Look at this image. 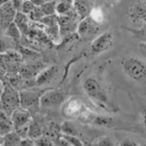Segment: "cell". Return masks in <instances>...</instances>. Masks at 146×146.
<instances>
[{
    "label": "cell",
    "mask_w": 146,
    "mask_h": 146,
    "mask_svg": "<svg viewBox=\"0 0 146 146\" xmlns=\"http://www.w3.org/2000/svg\"><path fill=\"white\" fill-rule=\"evenodd\" d=\"M3 143H5V137L2 135H0V146L3 145Z\"/></svg>",
    "instance_id": "obj_38"
},
{
    "label": "cell",
    "mask_w": 146,
    "mask_h": 146,
    "mask_svg": "<svg viewBox=\"0 0 146 146\" xmlns=\"http://www.w3.org/2000/svg\"><path fill=\"white\" fill-rule=\"evenodd\" d=\"M6 50V46H5V43L2 42V39H0V52H3Z\"/></svg>",
    "instance_id": "obj_37"
},
{
    "label": "cell",
    "mask_w": 146,
    "mask_h": 146,
    "mask_svg": "<svg viewBox=\"0 0 146 146\" xmlns=\"http://www.w3.org/2000/svg\"><path fill=\"white\" fill-rule=\"evenodd\" d=\"M19 146H35V143L33 140H31L30 137H27V139H23L21 141Z\"/></svg>",
    "instance_id": "obj_34"
},
{
    "label": "cell",
    "mask_w": 146,
    "mask_h": 146,
    "mask_svg": "<svg viewBox=\"0 0 146 146\" xmlns=\"http://www.w3.org/2000/svg\"><path fill=\"white\" fill-rule=\"evenodd\" d=\"M112 44H113L112 32H105L92 42L91 47H90L91 54L92 55H99L102 52H105L108 49H110Z\"/></svg>",
    "instance_id": "obj_6"
},
{
    "label": "cell",
    "mask_w": 146,
    "mask_h": 146,
    "mask_svg": "<svg viewBox=\"0 0 146 146\" xmlns=\"http://www.w3.org/2000/svg\"><path fill=\"white\" fill-rule=\"evenodd\" d=\"M3 137H5V143L2 146H19L22 141L21 136L15 131H12L11 133L7 134Z\"/></svg>",
    "instance_id": "obj_18"
},
{
    "label": "cell",
    "mask_w": 146,
    "mask_h": 146,
    "mask_svg": "<svg viewBox=\"0 0 146 146\" xmlns=\"http://www.w3.org/2000/svg\"><path fill=\"white\" fill-rule=\"evenodd\" d=\"M12 131H14V127L11 118L7 116L2 110H0V135L5 136Z\"/></svg>",
    "instance_id": "obj_13"
},
{
    "label": "cell",
    "mask_w": 146,
    "mask_h": 146,
    "mask_svg": "<svg viewBox=\"0 0 146 146\" xmlns=\"http://www.w3.org/2000/svg\"><path fill=\"white\" fill-rule=\"evenodd\" d=\"M66 100V94L62 91L51 90L44 93L40 97V108H51L59 106Z\"/></svg>",
    "instance_id": "obj_7"
},
{
    "label": "cell",
    "mask_w": 146,
    "mask_h": 146,
    "mask_svg": "<svg viewBox=\"0 0 146 146\" xmlns=\"http://www.w3.org/2000/svg\"><path fill=\"white\" fill-rule=\"evenodd\" d=\"M73 9V1L71 0H61L57 2V8H56V12L57 15H64L69 13Z\"/></svg>",
    "instance_id": "obj_17"
},
{
    "label": "cell",
    "mask_w": 146,
    "mask_h": 146,
    "mask_svg": "<svg viewBox=\"0 0 146 146\" xmlns=\"http://www.w3.org/2000/svg\"><path fill=\"white\" fill-rule=\"evenodd\" d=\"M73 9L75 10V12L78 13L79 18L82 21L91 15L92 11H93V6L88 1L76 0V1H73Z\"/></svg>",
    "instance_id": "obj_12"
},
{
    "label": "cell",
    "mask_w": 146,
    "mask_h": 146,
    "mask_svg": "<svg viewBox=\"0 0 146 146\" xmlns=\"http://www.w3.org/2000/svg\"><path fill=\"white\" fill-rule=\"evenodd\" d=\"M44 17H45V14L42 11L40 7H36L34 9V11L29 15V19H30L31 21H33V22H40Z\"/></svg>",
    "instance_id": "obj_25"
},
{
    "label": "cell",
    "mask_w": 146,
    "mask_h": 146,
    "mask_svg": "<svg viewBox=\"0 0 146 146\" xmlns=\"http://www.w3.org/2000/svg\"><path fill=\"white\" fill-rule=\"evenodd\" d=\"M44 133H45V129L43 128V125L36 120H32L29 128V137L31 140H37L44 136Z\"/></svg>",
    "instance_id": "obj_15"
},
{
    "label": "cell",
    "mask_w": 146,
    "mask_h": 146,
    "mask_svg": "<svg viewBox=\"0 0 146 146\" xmlns=\"http://www.w3.org/2000/svg\"><path fill=\"white\" fill-rule=\"evenodd\" d=\"M32 119L33 118H32V115L30 112L22 109V108L17 109L11 116V120H12L14 130L25 127V125H30L31 122H32Z\"/></svg>",
    "instance_id": "obj_10"
},
{
    "label": "cell",
    "mask_w": 146,
    "mask_h": 146,
    "mask_svg": "<svg viewBox=\"0 0 146 146\" xmlns=\"http://www.w3.org/2000/svg\"><path fill=\"white\" fill-rule=\"evenodd\" d=\"M2 92H3V88H2V86L0 84V98H1V95H2Z\"/></svg>",
    "instance_id": "obj_40"
},
{
    "label": "cell",
    "mask_w": 146,
    "mask_h": 146,
    "mask_svg": "<svg viewBox=\"0 0 146 146\" xmlns=\"http://www.w3.org/2000/svg\"><path fill=\"white\" fill-rule=\"evenodd\" d=\"M7 2H8V0H0V8L3 6V5H6Z\"/></svg>",
    "instance_id": "obj_39"
},
{
    "label": "cell",
    "mask_w": 146,
    "mask_h": 146,
    "mask_svg": "<svg viewBox=\"0 0 146 146\" xmlns=\"http://www.w3.org/2000/svg\"><path fill=\"white\" fill-rule=\"evenodd\" d=\"M17 11L13 7L12 1H8L6 5L0 8V29L7 30L14 22Z\"/></svg>",
    "instance_id": "obj_8"
},
{
    "label": "cell",
    "mask_w": 146,
    "mask_h": 146,
    "mask_svg": "<svg viewBox=\"0 0 146 146\" xmlns=\"http://www.w3.org/2000/svg\"><path fill=\"white\" fill-rule=\"evenodd\" d=\"M79 21L81 19L79 18L78 13L75 12V10L72 9L71 11L64 15H60L59 17V30H60V36L66 37L70 36L72 33L75 32V29L78 30L79 26Z\"/></svg>",
    "instance_id": "obj_4"
},
{
    "label": "cell",
    "mask_w": 146,
    "mask_h": 146,
    "mask_svg": "<svg viewBox=\"0 0 146 146\" xmlns=\"http://www.w3.org/2000/svg\"><path fill=\"white\" fill-rule=\"evenodd\" d=\"M57 2L58 1H55V0H51V1H46L43 6L40 7L43 13L46 15H55L57 14L56 12V8H57Z\"/></svg>",
    "instance_id": "obj_20"
},
{
    "label": "cell",
    "mask_w": 146,
    "mask_h": 146,
    "mask_svg": "<svg viewBox=\"0 0 146 146\" xmlns=\"http://www.w3.org/2000/svg\"><path fill=\"white\" fill-rule=\"evenodd\" d=\"M140 146H146V144H140Z\"/></svg>",
    "instance_id": "obj_42"
},
{
    "label": "cell",
    "mask_w": 146,
    "mask_h": 146,
    "mask_svg": "<svg viewBox=\"0 0 146 146\" xmlns=\"http://www.w3.org/2000/svg\"><path fill=\"white\" fill-rule=\"evenodd\" d=\"M55 144L57 146H72L67 140H66V139H63V137L61 136V134L58 136V137H56Z\"/></svg>",
    "instance_id": "obj_31"
},
{
    "label": "cell",
    "mask_w": 146,
    "mask_h": 146,
    "mask_svg": "<svg viewBox=\"0 0 146 146\" xmlns=\"http://www.w3.org/2000/svg\"><path fill=\"white\" fill-rule=\"evenodd\" d=\"M128 15L135 23H146V1L134 2L129 8Z\"/></svg>",
    "instance_id": "obj_9"
},
{
    "label": "cell",
    "mask_w": 146,
    "mask_h": 146,
    "mask_svg": "<svg viewBox=\"0 0 146 146\" xmlns=\"http://www.w3.org/2000/svg\"><path fill=\"white\" fill-rule=\"evenodd\" d=\"M61 136L63 137V139H66V140L71 144L72 146H84L83 145V143L81 142L78 136H71V135H63V134H61Z\"/></svg>",
    "instance_id": "obj_29"
},
{
    "label": "cell",
    "mask_w": 146,
    "mask_h": 146,
    "mask_svg": "<svg viewBox=\"0 0 146 146\" xmlns=\"http://www.w3.org/2000/svg\"><path fill=\"white\" fill-rule=\"evenodd\" d=\"M45 27H52V26H57L59 23V17L55 14V15H46L42 19V21L39 22Z\"/></svg>",
    "instance_id": "obj_23"
},
{
    "label": "cell",
    "mask_w": 146,
    "mask_h": 146,
    "mask_svg": "<svg viewBox=\"0 0 146 146\" xmlns=\"http://www.w3.org/2000/svg\"><path fill=\"white\" fill-rule=\"evenodd\" d=\"M60 131L61 134L63 135H71V136H76L78 134V130L76 127L73 124L71 121H64L60 125Z\"/></svg>",
    "instance_id": "obj_19"
},
{
    "label": "cell",
    "mask_w": 146,
    "mask_h": 146,
    "mask_svg": "<svg viewBox=\"0 0 146 146\" xmlns=\"http://www.w3.org/2000/svg\"><path fill=\"white\" fill-rule=\"evenodd\" d=\"M98 29H99V24H98L97 22H95L91 17H88V18L80 21L76 33H78V35L80 37L88 36V35H91L93 33L97 32Z\"/></svg>",
    "instance_id": "obj_11"
},
{
    "label": "cell",
    "mask_w": 146,
    "mask_h": 146,
    "mask_svg": "<svg viewBox=\"0 0 146 146\" xmlns=\"http://www.w3.org/2000/svg\"><path fill=\"white\" fill-rule=\"evenodd\" d=\"M29 15H26L22 12H18L17 13V17L14 19V23L18 26V29L20 30L21 34H24V35H27L29 32L31 30L30 23H29Z\"/></svg>",
    "instance_id": "obj_14"
},
{
    "label": "cell",
    "mask_w": 146,
    "mask_h": 146,
    "mask_svg": "<svg viewBox=\"0 0 146 146\" xmlns=\"http://www.w3.org/2000/svg\"><path fill=\"white\" fill-rule=\"evenodd\" d=\"M40 97L42 95L38 92H21L20 103L21 108L29 111L31 115L37 112L40 109Z\"/></svg>",
    "instance_id": "obj_5"
},
{
    "label": "cell",
    "mask_w": 146,
    "mask_h": 146,
    "mask_svg": "<svg viewBox=\"0 0 146 146\" xmlns=\"http://www.w3.org/2000/svg\"><path fill=\"white\" fill-rule=\"evenodd\" d=\"M93 123L95 125H98V127H103V128H110L112 127L113 124V120L111 118H108V117H95L94 120H93Z\"/></svg>",
    "instance_id": "obj_22"
},
{
    "label": "cell",
    "mask_w": 146,
    "mask_h": 146,
    "mask_svg": "<svg viewBox=\"0 0 146 146\" xmlns=\"http://www.w3.org/2000/svg\"><path fill=\"white\" fill-rule=\"evenodd\" d=\"M19 108H21L20 94L10 85H6L0 98V110L11 118L13 112Z\"/></svg>",
    "instance_id": "obj_3"
},
{
    "label": "cell",
    "mask_w": 146,
    "mask_h": 146,
    "mask_svg": "<svg viewBox=\"0 0 146 146\" xmlns=\"http://www.w3.org/2000/svg\"><path fill=\"white\" fill-rule=\"evenodd\" d=\"M119 146H140V144H137L132 139H124V140H122L120 142Z\"/></svg>",
    "instance_id": "obj_32"
},
{
    "label": "cell",
    "mask_w": 146,
    "mask_h": 146,
    "mask_svg": "<svg viewBox=\"0 0 146 146\" xmlns=\"http://www.w3.org/2000/svg\"><path fill=\"white\" fill-rule=\"evenodd\" d=\"M34 143H35V146H55L54 142L50 140L48 136H45V135L35 140Z\"/></svg>",
    "instance_id": "obj_28"
},
{
    "label": "cell",
    "mask_w": 146,
    "mask_h": 146,
    "mask_svg": "<svg viewBox=\"0 0 146 146\" xmlns=\"http://www.w3.org/2000/svg\"><path fill=\"white\" fill-rule=\"evenodd\" d=\"M36 7L34 6V3L31 1V0H25L23 1V6H22V11L21 12L24 13V14H29L30 15L31 13L34 11V9H35Z\"/></svg>",
    "instance_id": "obj_27"
},
{
    "label": "cell",
    "mask_w": 146,
    "mask_h": 146,
    "mask_svg": "<svg viewBox=\"0 0 146 146\" xmlns=\"http://www.w3.org/2000/svg\"><path fill=\"white\" fill-rule=\"evenodd\" d=\"M95 22H97L98 24H100L104 20V13L103 10L100 8H93V11H92L91 15H90Z\"/></svg>",
    "instance_id": "obj_26"
},
{
    "label": "cell",
    "mask_w": 146,
    "mask_h": 146,
    "mask_svg": "<svg viewBox=\"0 0 146 146\" xmlns=\"http://www.w3.org/2000/svg\"><path fill=\"white\" fill-rule=\"evenodd\" d=\"M56 72H57V68L55 66L48 68L46 70H44L42 72L37 75L36 79V84L37 85H43V84H46L48 83L50 80L55 76Z\"/></svg>",
    "instance_id": "obj_16"
},
{
    "label": "cell",
    "mask_w": 146,
    "mask_h": 146,
    "mask_svg": "<svg viewBox=\"0 0 146 146\" xmlns=\"http://www.w3.org/2000/svg\"><path fill=\"white\" fill-rule=\"evenodd\" d=\"M142 122H143V125L146 128V109L142 111Z\"/></svg>",
    "instance_id": "obj_36"
},
{
    "label": "cell",
    "mask_w": 146,
    "mask_h": 146,
    "mask_svg": "<svg viewBox=\"0 0 146 146\" xmlns=\"http://www.w3.org/2000/svg\"><path fill=\"white\" fill-rule=\"evenodd\" d=\"M95 146H115V144H113V142L110 140L109 137L104 136V137H100V139H98L96 141Z\"/></svg>",
    "instance_id": "obj_30"
},
{
    "label": "cell",
    "mask_w": 146,
    "mask_h": 146,
    "mask_svg": "<svg viewBox=\"0 0 146 146\" xmlns=\"http://www.w3.org/2000/svg\"><path fill=\"white\" fill-rule=\"evenodd\" d=\"M83 87H84V91L87 94V96L96 104H98L99 106H102L104 108H107L109 106L111 107V104L108 99L107 94L105 93L102 85L99 84V82L96 79L87 78L84 81Z\"/></svg>",
    "instance_id": "obj_1"
},
{
    "label": "cell",
    "mask_w": 146,
    "mask_h": 146,
    "mask_svg": "<svg viewBox=\"0 0 146 146\" xmlns=\"http://www.w3.org/2000/svg\"><path fill=\"white\" fill-rule=\"evenodd\" d=\"M122 69L130 79L134 81H146V62L135 57L125 58L122 61Z\"/></svg>",
    "instance_id": "obj_2"
},
{
    "label": "cell",
    "mask_w": 146,
    "mask_h": 146,
    "mask_svg": "<svg viewBox=\"0 0 146 146\" xmlns=\"http://www.w3.org/2000/svg\"><path fill=\"white\" fill-rule=\"evenodd\" d=\"M45 34L48 36V38L51 42H57L60 38V30H59V25L52 26V27H45Z\"/></svg>",
    "instance_id": "obj_21"
},
{
    "label": "cell",
    "mask_w": 146,
    "mask_h": 146,
    "mask_svg": "<svg viewBox=\"0 0 146 146\" xmlns=\"http://www.w3.org/2000/svg\"><path fill=\"white\" fill-rule=\"evenodd\" d=\"M144 42H145V43H146V35H145V36H144Z\"/></svg>",
    "instance_id": "obj_41"
},
{
    "label": "cell",
    "mask_w": 146,
    "mask_h": 146,
    "mask_svg": "<svg viewBox=\"0 0 146 146\" xmlns=\"http://www.w3.org/2000/svg\"><path fill=\"white\" fill-rule=\"evenodd\" d=\"M32 2L35 7H42L46 2V0H32Z\"/></svg>",
    "instance_id": "obj_35"
},
{
    "label": "cell",
    "mask_w": 146,
    "mask_h": 146,
    "mask_svg": "<svg viewBox=\"0 0 146 146\" xmlns=\"http://www.w3.org/2000/svg\"><path fill=\"white\" fill-rule=\"evenodd\" d=\"M7 34H8V36L11 37L12 39H19V38L21 37V35H22L20 30L18 29V26L15 25L14 22L7 29Z\"/></svg>",
    "instance_id": "obj_24"
},
{
    "label": "cell",
    "mask_w": 146,
    "mask_h": 146,
    "mask_svg": "<svg viewBox=\"0 0 146 146\" xmlns=\"http://www.w3.org/2000/svg\"><path fill=\"white\" fill-rule=\"evenodd\" d=\"M12 3L17 12H21L22 11V6H23V1L22 0H14V1H12Z\"/></svg>",
    "instance_id": "obj_33"
}]
</instances>
